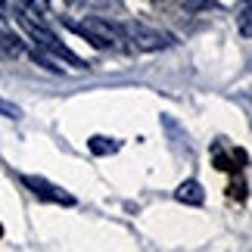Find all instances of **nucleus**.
I'll return each instance as SVG.
<instances>
[{
	"label": "nucleus",
	"mask_w": 252,
	"mask_h": 252,
	"mask_svg": "<svg viewBox=\"0 0 252 252\" xmlns=\"http://www.w3.org/2000/svg\"><path fill=\"white\" fill-rule=\"evenodd\" d=\"M6 13L13 16L16 22H19V28H22V32H25V34L34 41V47H41V50H47L50 56H56V60H65V63L72 65V69H87V63L81 60V56H75V53L69 50V47H65V44L60 41V37H56V34L50 32V28H47V25L41 22V19H34V13H32V9H25V6L13 3V6L6 9Z\"/></svg>",
	"instance_id": "1"
},
{
	"label": "nucleus",
	"mask_w": 252,
	"mask_h": 252,
	"mask_svg": "<svg viewBox=\"0 0 252 252\" xmlns=\"http://www.w3.org/2000/svg\"><path fill=\"white\" fill-rule=\"evenodd\" d=\"M63 25L69 28V32H75V34L87 37V41H91L94 47H100V50L119 47V41H122L119 28H115V25H109V22H103V19H87V22H69V19H65Z\"/></svg>",
	"instance_id": "2"
},
{
	"label": "nucleus",
	"mask_w": 252,
	"mask_h": 252,
	"mask_svg": "<svg viewBox=\"0 0 252 252\" xmlns=\"http://www.w3.org/2000/svg\"><path fill=\"white\" fill-rule=\"evenodd\" d=\"M119 28L122 37H128V41L137 47V50H165L171 47V34H162V32H153V28L140 25V22H125V25H115Z\"/></svg>",
	"instance_id": "3"
},
{
	"label": "nucleus",
	"mask_w": 252,
	"mask_h": 252,
	"mask_svg": "<svg viewBox=\"0 0 252 252\" xmlns=\"http://www.w3.org/2000/svg\"><path fill=\"white\" fill-rule=\"evenodd\" d=\"M22 184L34 193L37 199H44V202H53V206H75V196H72V193H65L63 187L50 184L47 178H37V174H22Z\"/></svg>",
	"instance_id": "4"
},
{
	"label": "nucleus",
	"mask_w": 252,
	"mask_h": 252,
	"mask_svg": "<svg viewBox=\"0 0 252 252\" xmlns=\"http://www.w3.org/2000/svg\"><path fill=\"white\" fill-rule=\"evenodd\" d=\"M174 199L184 202V206H202L206 202V190H202L199 181H184L178 190H174Z\"/></svg>",
	"instance_id": "5"
},
{
	"label": "nucleus",
	"mask_w": 252,
	"mask_h": 252,
	"mask_svg": "<svg viewBox=\"0 0 252 252\" xmlns=\"http://www.w3.org/2000/svg\"><path fill=\"white\" fill-rule=\"evenodd\" d=\"M119 147H122L119 140L100 137V134H96V137H91V140H87V150H91L94 156H112V153H119Z\"/></svg>",
	"instance_id": "6"
},
{
	"label": "nucleus",
	"mask_w": 252,
	"mask_h": 252,
	"mask_svg": "<svg viewBox=\"0 0 252 252\" xmlns=\"http://www.w3.org/2000/svg\"><path fill=\"white\" fill-rule=\"evenodd\" d=\"M32 60L37 65H44L47 72H53V75L63 72V65H56V56H47V50H41V47H32Z\"/></svg>",
	"instance_id": "7"
},
{
	"label": "nucleus",
	"mask_w": 252,
	"mask_h": 252,
	"mask_svg": "<svg viewBox=\"0 0 252 252\" xmlns=\"http://www.w3.org/2000/svg\"><path fill=\"white\" fill-rule=\"evenodd\" d=\"M249 3H252V0H240V34H243V37H249L252 34V28H249Z\"/></svg>",
	"instance_id": "8"
},
{
	"label": "nucleus",
	"mask_w": 252,
	"mask_h": 252,
	"mask_svg": "<svg viewBox=\"0 0 252 252\" xmlns=\"http://www.w3.org/2000/svg\"><path fill=\"white\" fill-rule=\"evenodd\" d=\"M0 115H3V119H22V109L13 106V103H6L3 96H0Z\"/></svg>",
	"instance_id": "9"
},
{
	"label": "nucleus",
	"mask_w": 252,
	"mask_h": 252,
	"mask_svg": "<svg viewBox=\"0 0 252 252\" xmlns=\"http://www.w3.org/2000/svg\"><path fill=\"white\" fill-rule=\"evenodd\" d=\"M230 196H234V199H246V184L243 181L230 184Z\"/></svg>",
	"instance_id": "10"
},
{
	"label": "nucleus",
	"mask_w": 252,
	"mask_h": 252,
	"mask_svg": "<svg viewBox=\"0 0 252 252\" xmlns=\"http://www.w3.org/2000/svg\"><path fill=\"white\" fill-rule=\"evenodd\" d=\"M69 3H87V0H69Z\"/></svg>",
	"instance_id": "11"
},
{
	"label": "nucleus",
	"mask_w": 252,
	"mask_h": 252,
	"mask_svg": "<svg viewBox=\"0 0 252 252\" xmlns=\"http://www.w3.org/2000/svg\"><path fill=\"white\" fill-rule=\"evenodd\" d=\"M0 237H3V227H0Z\"/></svg>",
	"instance_id": "12"
}]
</instances>
